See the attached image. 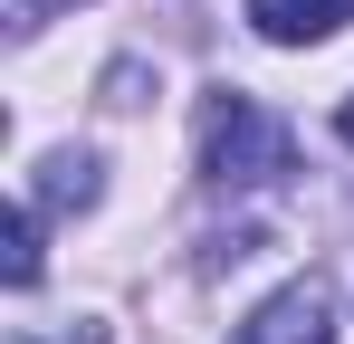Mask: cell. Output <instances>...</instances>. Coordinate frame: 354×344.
Segmentation results:
<instances>
[{
	"label": "cell",
	"instance_id": "cell-6",
	"mask_svg": "<svg viewBox=\"0 0 354 344\" xmlns=\"http://www.w3.org/2000/svg\"><path fill=\"white\" fill-rule=\"evenodd\" d=\"M10 344H115V325H106V316H67L58 335H39V325H19Z\"/></svg>",
	"mask_w": 354,
	"mask_h": 344
},
{
	"label": "cell",
	"instance_id": "cell-7",
	"mask_svg": "<svg viewBox=\"0 0 354 344\" xmlns=\"http://www.w3.org/2000/svg\"><path fill=\"white\" fill-rule=\"evenodd\" d=\"M335 134H345V144H354V96H345V106H335Z\"/></svg>",
	"mask_w": 354,
	"mask_h": 344
},
{
	"label": "cell",
	"instance_id": "cell-1",
	"mask_svg": "<svg viewBox=\"0 0 354 344\" xmlns=\"http://www.w3.org/2000/svg\"><path fill=\"white\" fill-rule=\"evenodd\" d=\"M288 163H297V134L259 106V96H239V86L201 96V182L249 191V182H278Z\"/></svg>",
	"mask_w": 354,
	"mask_h": 344
},
{
	"label": "cell",
	"instance_id": "cell-3",
	"mask_svg": "<svg viewBox=\"0 0 354 344\" xmlns=\"http://www.w3.org/2000/svg\"><path fill=\"white\" fill-rule=\"evenodd\" d=\"M354 19V0H249V29L268 39V48H316V39H335Z\"/></svg>",
	"mask_w": 354,
	"mask_h": 344
},
{
	"label": "cell",
	"instance_id": "cell-4",
	"mask_svg": "<svg viewBox=\"0 0 354 344\" xmlns=\"http://www.w3.org/2000/svg\"><path fill=\"white\" fill-rule=\"evenodd\" d=\"M96 191H106V182H96V153H48L29 201H39V211H86Z\"/></svg>",
	"mask_w": 354,
	"mask_h": 344
},
{
	"label": "cell",
	"instance_id": "cell-2",
	"mask_svg": "<svg viewBox=\"0 0 354 344\" xmlns=\"http://www.w3.org/2000/svg\"><path fill=\"white\" fill-rule=\"evenodd\" d=\"M230 344H335V306H326L316 278H297V287H278V296H259Z\"/></svg>",
	"mask_w": 354,
	"mask_h": 344
},
{
	"label": "cell",
	"instance_id": "cell-5",
	"mask_svg": "<svg viewBox=\"0 0 354 344\" xmlns=\"http://www.w3.org/2000/svg\"><path fill=\"white\" fill-rule=\"evenodd\" d=\"M39 268H48V249H39V201H19L10 229H0V278H10V287H39Z\"/></svg>",
	"mask_w": 354,
	"mask_h": 344
}]
</instances>
